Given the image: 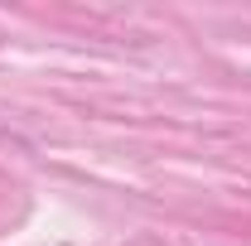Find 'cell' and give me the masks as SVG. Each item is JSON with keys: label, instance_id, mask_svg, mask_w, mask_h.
Listing matches in <instances>:
<instances>
[]
</instances>
